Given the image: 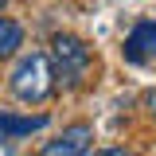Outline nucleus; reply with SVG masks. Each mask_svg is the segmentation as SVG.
Segmentation results:
<instances>
[{
	"mask_svg": "<svg viewBox=\"0 0 156 156\" xmlns=\"http://www.w3.org/2000/svg\"><path fill=\"white\" fill-rule=\"evenodd\" d=\"M12 94L27 105H39L55 94V66H51V55L43 51H31L16 62L12 70Z\"/></svg>",
	"mask_w": 156,
	"mask_h": 156,
	"instance_id": "obj_1",
	"label": "nucleus"
},
{
	"mask_svg": "<svg viewBox=\"0 0 156 156\" xmlns=\"http://www.w3.org/2000/svg\"><path fill=\"white\" fill-rule=\"evenodd\" d=\"M51 66H55V78H62L66 86H82V78L90 70V47L78 35H55L51 39Z\"/></svg>",
	"mask_w": 156,
	"mask_h": 156,
	"instance_id": "obj_2",
	"label": "nucleus"
},
{
	"mask_svg": "<svg viewBox=\"0 0 156 156\" xmlns=\"http://www.w3.org/2000/svg\"><path fill=\"white\" fill-rule=\"evenodd\" d=\"M125 58L129 62H148V58H156V20H140L133 31L125 35Z\"/></svg>",
	"mask_w": 156,
	"mask_h": 156,
	"instance_id": "obj_3",
	"label": "nucleus"
},
{
	"mask_svg": "<svg viewBox=\"0 0 156 156\" xmlns=\"http://www.w3.org/2000/svg\"><path fill=\"white\" fill-rule=\"evenodd\" d=\"M90 136H94L90 125H70L58 140L43 144V156H78V152H86V148H90Z\"/></svg>",
	"mask_w": 156,
	"mask_h": 156,
	"instance_id": "obj_4",
	"label": "nucleus"
},
{
	"mask_svg": "<svg viewBox=\"0 0 156 156\" xmlns=\"http://www.w3.org/2000/svg\"><path fill=\"white\" fill-rule=\"evenodd\" d=\"M47 125V117L35 113V117H12V113H0V133L8 136H23V133H35V129H43Z\"/></svg>",
	"mask_w": 156,
	"mask_h": 156,
	"instance_id": "obj_5",
	"label": "nucleus"
},
{
	"mask_svg": "<svg viewBox=\"0 0 156 156\" xmlns=\"http://www.w3.org/2000/svg\"><path fill=\"white\" fill-rule=\"evenodd\" d=\"M20 43H23V27H20L16 20L0 16V58L16 55V47H20Z\"/></svg>",
	"mask_w": 156,
	"mask_h": 156,
	"instance_id": "obj_6",
	"label": "nucleus"
},
{
	"mask_svg": "<svg viewBox=\"0 0 156 156\" xmlns=\"http://www.w3.org/2000/svg\"><path fill=\"white\" fill-rule=\"evenodd\" d=\"M4 4H8V0H0V8H4Z\"/></svg>",
	"mask_w": 156,
	"mask_h": 156,
	"instance_id": "obj_7",
	"label": "nucleus"
}]
</instances>
